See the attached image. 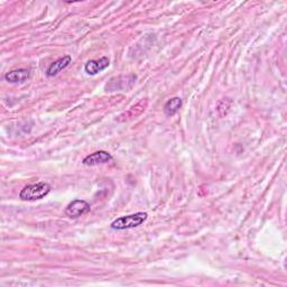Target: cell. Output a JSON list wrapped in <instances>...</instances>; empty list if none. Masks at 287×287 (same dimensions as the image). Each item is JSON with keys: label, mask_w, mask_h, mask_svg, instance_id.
I'll use <instances>...</instances> for the list:
<instances>
[{"label": "cell", "mask_w": 287, "mask_h": 287, "mask_svg": "<svg viewBox=\"0 0 287 287\" xmlns=\"http://www.w3.org/2000/svg\"><path fill=\"white\" fill-rule=\"evenodd\" d=\"M148 214L146 212H137L134 214L120 217L111 223V228L113 230H127L141 226L147 220Z\"/></svg>", "instance_id": "1"}, {"label": "cell", "mask_w": 287, "mask_h": 287, "mask_svg": "<svg viewBox=\"0 0 287 287\" xmlns=\"http://www.w3.org/2000/svg\"><path fill=\"white\" fill-rule=\"evenodd\" d=\"M52 187L49 183L38 182L35 184L26 185L19 193V198L22 201H36L46 197L51 192Z\"/></svg>", "instance_id": "2"}, {"label": "cell", "mask_w": 287, "mask_h": 287, "mask_svg": "<svg viewBox=\"0 0 287 287\" xmlns=\"http://www.w3.org/2000/svg\"><path fill=\"white\" fill-rule=\"evenodd\" d=\"M91 211L90 204L84 200H74L66 206L65 214L71 219H78Z\"/></svg>", "instance_id": "3"}, {"label": "cell", "mask_w": 287, "mask_h": 287, "mask_svg": "<svg viewBox=\"0 0 287 287\" xmlns=\"http://www.w3.org/2000/svg\"><path fill=\"white\" fill-rule=\"evenodd\" d=\"M112 159L113 157L108 152L98 151L88 155V156L83 159V164L87 166H97L101 164H107L111 162Z\"/></svg>", "instance_id": "4"}, {"label": "cell", "mask_w": 287, "mask_h": 287, "mask_svg": "<svg viewBox=\"0 0 287 287\" xmlns=\"http://www.w3.org/2000/svg\"><path fill=\"white\" fill-rule=\"evenodd\" d=\"M110 65V61H109L108 57L103 56L99 60H90L87 62V64L84 66V70L87 72L89 76H95V74L102 72L103 70Z\"/></svg>", "instance_id": "5"}, {"label": "cell", "mask_w": 287, "mask_h": 287, "mask_svg": "<svg viewBox=\"0 0 287 287\" xmlns=\"http://www.w3.org/2000/svg\"><path fill=\"white\" fill-rule=\"evenodd\" d=\"M31 77V71L26 68H18V70H13L5 74V80L8 83H24Z\"/></svg>", "instance_id": "6"}, {"label": "cell", "mask_w": 287, "mask_h": 287, "mask_svg": "<svg viewBox=\"0 0 287 287\" xmlns=\"http://www.w3.org/2000/svg\"><path fill=\"white\" fill-rule=\"evenodd\" d=\"M71 62H72V57L70 55H65L61 57V59L56 60L49 66V68L46 70V76L50 78L57 76L61 71H63L64 68L70 65Z\"/></svg>", "instance_id": "7"}, {"label": "cell", "mask_w": 287, "mask_h": 287, "mask_svg": "<svg viewBox=\"0 0 287 287\" xmlns=\"http://www.w3.org/2000/svg\"><path fill=\"white\" fill-rule=\"evenodd\" d=\"M183 101L181 98H172L169 101H166V103L164 105V112L166 116L169 117H173L175 114L179 112L180 109L182 108Z\"/></svg>", "instance_id": "8"}]
</instances>
